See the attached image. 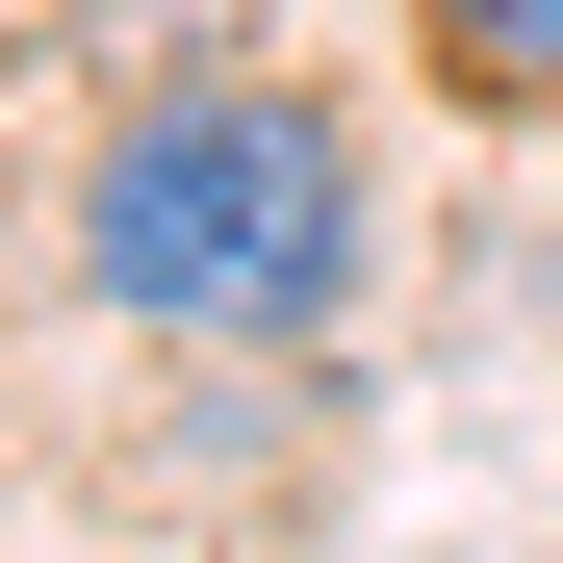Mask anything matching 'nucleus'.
<instances>
[{
	"label": "nucleus",
	"mask_w": 563,
	"mask_h": 563,
	"mask_svg": "<svg viewBox=\"0 0 563 563\" xmlns=\"http://www.w3.org/2000/svg\"><path fill=\"white\" fill-rule=\"evenodd\" d=\"M461 103H563V0H410Z\"/></svg>",
	"instance_id": "obj_2"
},
{
	"label": "nucleus",
	"mask_w": 563,
	"mask_h": 563,
	"mask_svg": "<svg viewBox=\"0 0 563 563\" xmlns=\"http://www.w3.org/2000/svg\"><path fill=\"white\" fill-rule=\"evenodd\" d=\"M77 282L129 333H333L358 308V129L308 77H179L77 154Z\"/></svg>",
	"instance_id": "obj_1"
}]
</instances>
